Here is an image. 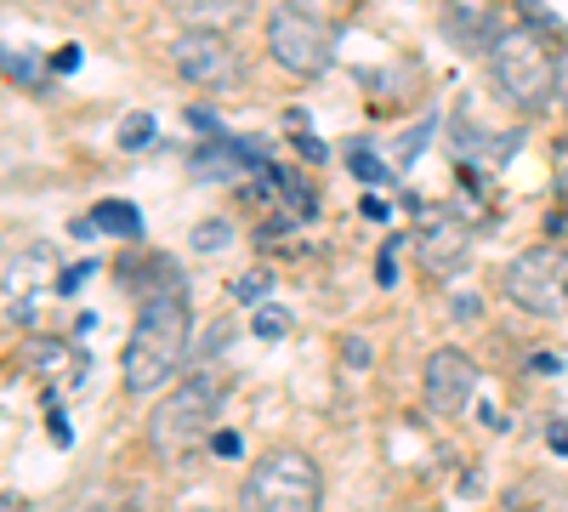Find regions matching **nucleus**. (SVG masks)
I'll return each mask as SVG.
<instances>
[{"mask_svg": "<svg viewBox=\"0 0 568 512\" xmlns=\"http://www.w3.org/2000/svg\"><path fill=\"white\" fill-rule=\"evenodd\" d=\"M267 291H273V273H267V268L233 279V302H245V308H262V302H267Z\"/></svg>", "mask_w": 568, "mask_h": 512, "instance_id": "obj_13", "label": "nucleus"}, {"mask_svg": "<svg viewBox=\"0 0 568 512\" xmlns=\"http://www.w3.org/2000/svg\"><path fill=\"white\" fill-rule=\"evenodd\" d=\"M489 74H495V86L524 114H540L551 103L557 80H562V69L546 52V40L529 23H511V29H495L489 34Z\"/></svg>", "mask_w": 568, "mask_h": 512, "instance_id": "obj_2", "label": "nucleus"}, {"mask_svg": "<svg viewBox=\"0 0 568 512\" xmlns=\"http://www.w3.org/2000/svg\"><path fill=\"white\" fill-rule=\"evenodd\" d=\"M211 450H216L222 461H233V455H240V450H245V439H240V433H227V428H222V433H211Z\"/></svg>", "mask_w": 568, "mask_h": 512, "instance_id": "obj_21", "label": "nucleus"}, {"mask_svg": "<svg viewBox=\"0 0 568 512\" xmlns=\"http://www.w3.org/2000/svg\"><path fill=\"white\" fill-rule=\"evenodd\" d=\"M91 273H98V262H74V268H69V273L58 279V291H63V297H69V291H80L85 279H91Z\"/></svg>", "mask_w": 568, "mask_h": 512, "instance_id": "obj_20", "label": "nucleus"}, {"mask_svg": "<svg viewBox=\"0 0 568 512\" xmlns=\"http://www.w3.org/2000/svg\"><path fill=\"white\" fill-rule=\"evenodd\" d=\"M284 331H291V313H284V308H256V319H251V337L278 342Z\"/></svg>", "mask_w": 568, "mask_h": 512, "instance_id": "obj_14", "label": "nucleus"}, {"mask_svg": "<svg viewBox=\"0 0 568 512\" xmlns=\"http://www.w3.org/2000/svg\"><path fill=\"white\" fill-rule=\"evenodd\" d=\"M500 291L535 319H562L568 313V251L535 245L524 257H511L506 273H500Z\"/></svg>", "mask_w": 568, "mask_h": 512, "instance_id": "obj_6", "label": "nucleus"}, {"mask_svg": "<svg viewBox=\"0 0 568 512\" xmlns=\"http://www.w3.org/2000/svg\"><path fill=\"white\" fill-rule=\"evenodd\" d=\"M187 337H194V313H187V297L154 291L149 302L136 308L131 324V342H125V393L131 399H149L165 382H176V370L187 359Z\"/></svg>", "mask_w": 568, "mask_h": 512, "instance_id": "obj_1", "label": "nucleus"}, {"mask_svg": "<svg viewBox=\"0 0 568 512\" xmlns=\"http://www.w3.org/2000/svg\"><path fill=\"white\" fill-rule=\"evenodd\" d=\"M7 74L18 86H40V58L34 52H7Z\"/></svg>", "mask_w": 568, "mask_h": 512, "instance_id": "obj_18", "label": "nucleus"}, {"mask_svg": "<svg viewBox=\"0 0 568 512\" xmlns=\"http://www.w3.org/2000/svg\"><path fill=\"white\" fill-rule=\"evenodd\" d=\"M557 91H562V114H568V69H562V80H557Z\"/></svg>", "mask_w": 568, "mask_h": 512, "instance_id": "obj_29", "label": "nucleus"}, {"mask_svg": "<svg viewBox=\"0 0 568 512\" xmlns=\"http://www.w3.org/2000/svg\"><path fill=\"white\" fill-rule=\"evenodd\" d=\"M347 165H353V177H358V182H387V165L375 160L364 143H353V149H347Z\"/></svg>", "mask_w": 568, "mask_h": 512, "instance_id": "obj_15", "label": "nucleus"}, {"mask_svg": "<svg viewBox=\"0 0 568 512\" xmlns=\"http://www.w3.org/2000/svg\"><path fill=\"white\" fill-rule=\"evenodd\" d=\"M187 126H194V131H205V137H216V131H222V120H216L211 109H187Z\"/></svg>", "mask_w": 568, "mask_h": 512, "instance_id": "obj_24", "label": "nucleus"}, {"mask_svg": "<svg viewBox=\"0 0 568 512\" xmlns=\"http://www.w3.org/2000/svg\"><path fill=\"white\" fill-rule=\"evenodd\" d=\"M85 512H149L142 501H131V495H114V501H91Z\"/></svg>", "mask_w": 568, "mask_h": 512, "instance_id": "obj_22", "label": "nucleus"}, {"mask_svg": "<svg viewBox=\"0 0 568 512\" xmlns=\"http://www.w3.org/2000/svg\"><path fill=\"white\" fill-rule=\"evenodd\" d=\"M216 410H222V382L211 370H194L187 382H176L154 415H149V444L165 455V461H182L187 450H200L205 433L216 428Z\"/></svg>", "mask_w": 568, "mask_h": 512, "instance_id": "obj_3", "label": "nucleus"}, {"mask_svg": "<svg viewBox=\"0 0 568 512\" xmlns=\"http://www.w3.org/2000/svg\"><path fill=\"white\" fill-rule=\"evenodd\" d=\"M52 69H58V74H74V69H80V46H58V52H52Z\"/></svg>", "mask_w": 568, "mask_h": 512, "instance_id": "obj_23", "label": "nucleus"}, {"mask_svg": "<svg viewBox=\"0 0 568 512\" xmlns=\"http://www.w3.org/2000/svg\"><path fill=\"white\" fill-rule=\"evenodd\" d=\"M165 7L187 23V29H227L251 18V0H165Z\"/></svg>", "mask_w": 568, "mask_h": 512, "instance_id": "obj_10", "label": "nucleus"}, {"mask_svg": "<svg viewBox=\"0 0 568 512\" xmlns=\"http://www.w3.org/2000/svg\"><path fill=\"white\" fill-rule=\"evenodd\" d=\"M546 444H551L557 455H568V422H551V428H546Z\"/></svg>", "mask_w": 568, "mask_h": 512, "instance_id": "obj_28", "label": "nucleus"}, {"mask_svg": "<svg viewBox=\"0 0 568 512\" xmlns=\"http://www.w3.org/2000/svg\"><path fill=\"white\" fill-rule=\"evenodd\" d=\"M415 257H420V268L426 273H455L460 262H466V251H471V228L455 217V211H444V205H433V211H420V228H415Z\"/></svg>", "mask_w": 568, "mask_h": 512, "instance_id": "obj_9", "label": "nucleus"}, {"mask_svg": "<svg viewBox=\"0 0 568 512\" xmlns=\"http://www.w3.org/2000/svg\"><path fill=\"white\" fill-rule=\"evenodd\" d=\"M342 353H347V364H353V370H364V364H369V342H364V337H347V348H342Z\"/></svg>", "mask_w": 568, "mask_h": 512, "instance_id": "obj_25", "label": "nucleus"}, {"mask_svg": "<svg viewBox=\"0 0 568 512\" xmlns=\"http://www.w3.org/2000/svg\"><path fill=\"white\" fill-rule=\"evenodd\" d=\"M393 245H398V240H387V251L375 257V285H382V291L398 285V257H393Z\"/></svg>", "mask_w": 568, "mask_h": 512, "instance_id": "obj_19", "label": "nucleus"}, {"mask_svg": "<svg viewBox=\"0 0 568 512\" xmlns=\"http://www.w3.org/2000/svg\"><path fill=\"white\" fill-rule=\"evenodd\" d=\"M154 137V114H131L125 126H120V149H142Z\"/></svg>", "mask_w": 568, "mask_h": 512, "instance_id": "obj_17", "label": "nucleus"}, {"mask_svg": "<svg viewBox=\"0 0 568 512\" xmlns=\"http://www.w3.org/2000/svg\"><path fill=\"white\" fill-rule=\"evenodd\" d=\"M227 245H233V222H227V217H211V222L194 228V251H200V257H222Z\"/></svg>", "mask_w": 568, "mask_h": 512, "instance_id": "obj_12", "label": "nucleus"}, {"mask_svg": "<svg viewBox=\"0 0 568 512\" xmlns=\"http://www.w3.org/2000/svg\"><path fill=\"white\" fill-rule=\"evenodd\" d=\"M267 52L284 74L296 80H318L336 58V29L324 23V12L302 7V0H284V7L267 18Z\"/></svg>", "mask_w": 568, "mask_h": 512, "instance_id": "obj_5", "label": "nucleus"}, {"mask_svg": "<svg viewBox=\"0 0 568 512\" xmlns=\"http://www.w3.org/2000/svg\"><path fill=\"white\" fill-rule=\"evenodd\" d=\"M471 388H478V364H471L460 348H438L420 370V399L433 415H460L471 404Z\"/></svg>", "mask_w": 568, "mask_h": 512, "instance_id": "obj_8", "label": "nucleus"}, {"mask_svg": "<svg viewBox=\"0 0 568 512\" xmlns=\"http://www.w3.org/2000/svg\"><path fill=\"white\" fill-rule=\"evenodd\" d=\"M318 501L324 479L302 450H267L240 484V512H318Z\"/></svg>", "mask_w": 568, "mask_h": 512, "instance_id": "obj_4", "label": "nucleus"}, {"mask_svg": "<svg viewBox=\"0 0 568 512\" xmlns=\"http://www.w3.org/2000/svg\"><path fill=\"white\" fill-rule=\"evenodd\" d=\"M426 143H433V120H420V126H415V131L404 137V143H398V165L409 171V165L420 160V149H426Z\"/></svg>", "mask_w": 568, "mask_h": 512, "instance_id": "obj_16", "label": "nucleus"}, {"mask_svg": "<svg viewBox=\"0 0 568 512\" xmlns=\"http://www.w3.org/2000/svg\"><path fill=\"white\" fill-rule=\"evenodd\" d=\"M296 154H302V160H313V165H318V160H329V149L318 143V137H307V131H302V143H296Z\"/></svg>", "mask_w": 568, "mask_h": 512, "instance_id": "obj_26", "label": "nucleus"}, {"mask_svg": "<svg viewBox=\"0 0 568 512\" xmlns=\"http://www.w3.org/2000/svg\"><path fill=\"white\" fill-rule=\"evenodd\" d=\"M358 211H364L369 222H387V217H393V200H375V194H369V200H364Z\"/></svg>", "mask_w": 568, "mask_h": 512, "instance_id": "obj_27", "label": "nucleus"}, {"mask_svg": "<svg viewBox=\"0 0 568 512\" xmlns=\"http://www.w3.org/2000/svg\"><path fill=\"white\" fill-rule=\"evenodd\" d=\"M91 222H98L103 234L125 240V245H136V240H142V211H136L131 200H103L98 211H91Z\"/></svg>", "mask_w": 568, "mask_h": 512, "instance_id": "obj_11", "label": "nucleus"}, {"mask_svg": "<svg viewBox=\"0 0 568 512\" xmlns=\"http://www.w3.org/2000/svg\"><path fill=\"white\" fill-rule=\"evenodd\" d=\"M171 63L187 86H205V91L240 86V52L222 40V29H182L171 40Z\"/></svg>", "mask_w": 568, "mask_h": 512, "instance_id": "obj_7", "label": "nucleus"}]
</instances>
